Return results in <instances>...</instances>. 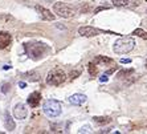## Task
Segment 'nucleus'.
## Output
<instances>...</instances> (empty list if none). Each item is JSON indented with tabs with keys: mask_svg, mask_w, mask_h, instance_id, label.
I'll list each match as a JSON object with an SVG mask.
<instances>
[{
	"mask_svg": "<svg viewBox=\"0 0 147 134\" xmlns=\"http://www.w3.org/2000/svg\"><path fill=\"white\" fill-rule=\"evenodd\" d=\"M135 47V40L133 37H121L118 39L113 45V51L117 55H126L129 52H131Z\"/></svg>",
	"mask_w": 147,
	"mask_h": 134,
	"instance_id": "f257e3e1",
	"label": "nucleus"
},
{
	"mask_svg": "<svg viewBox=\"0 0 147 134\" xmlns=\"http://www.w3.org/2000/svg\"><path fill=\"white\" fill-rule=\"evenodd\" d=\"M42 110H44V113L51 118H56L58 117L62 112V105L60 101L57 100H48L45 101L44 106H42Z\"/></svg>",
	"mask_w": 147,
	"mask_h": 134,
	"instance_id": "f03ea898",
	"label": "nucleus"
},
{
	"mask_svg": "<svg viewBox=\"0 0 147 134\" xmlns=\"http://www.w3.org/2000/svg\"><path fill=\"white\" fill-rule=\"evenodd\" d=\"M65 80H66V73L60 68L52 69L48 73V76H47V84L53 86L61 85L62 83H65Z\"/></svg>",
	"mask_w": 147,
	"mask_h": 134,
	"instance_id": "7ed1b4c3",
	"label": "nucleus"
},
{
	"mask_svg": "<svg viewBox=\"0 0 147 134\" xmlns=\"http://www.w3.org/2000/svg\"><path fill=\"white\" fill-rule=\"evenodd\" d=\"M53 12L58 16L64 17V19H70L76 15V11L73 9L70 5L65 3H61V1H57V3L53 4Z\"/></svg>",
	"mask_w": 147,
	"mask_h": 134,
	"instance_id": "20e7f679",
	"label": "nucleus"
},
{
	"mask_svg": "<svg viewBox=\"0 0 147 134\" xmlns=\"http://www.w3.org/2000/svg\"><path fill=\"white\" fill-rule=\"evenodd\" d=\"M25 51L32 59H40L42 57L45 52H47V47L44 44H40V43H36V44H25Z\"/></svg>",
	"mask_w": 147,
	"mask_h": 134,
	"instance_id": "39448f33",
	"label": "nucleus"
},
{
	"mask_svg": "<svg viewBox=\"0 0 147 134\" xmlns=\"http://www.w3.org/2000/svg\"><path fill=\"white\" fill-rule=\"evenodd\" d=\"M101 32L102 31H99V29H97V28H94V27H90V25L78 28V33L81 35V36H84V37H94V36L99 35Z\"/></svg>",
	"mask_w": 147,
	"mask_h": 134,
	"instance_id": "423d86ee",
	"label": "nucleus"
},
{
	"mask_svg": "<svg viewBox=\"0 0 147 134\" xmlns=\"http://www.w3.org/2000/svg\"><path fill=\"white\" fill-rule=\"evenodd\" d=\"M13 116L15 118H17V120H25L28 116V109L27 106H25L24 104H17V105H15L13 108Z\"/></svg>",
	"mask_w": 147,
	"mask_h": 134,
	"instance_id": "0eeeda50",
	"label": "nucleus"
},
{
	"mask_svg": "<svg viewBox=\"0 0 147 134\" xmlns=\"http://www.w3.org/2000/svg\"><path fill=\"white\" fill-rule=\"evenodd\" d=\"M36 11L38 12V15H40V17L42 19V20H47V21H53L56 19L55 14H52L49 9H47V8L41 7V5H36Z\"/></svg>",
	"mask_w": 147,
	"mask_h": 134,
	"instance_id": "6e6552de",
	"label": "nucleus"
},
{
	"mask_svg": "<svg viewBox=\"0 0 147 134\" xmlns=\"http://www.w3.org/2000/svg\"><path fill=\"white\" fill-rule=\"evenodd\" d=\"M12 43V36L8 32L1 31L0 32V49H5L8 48Z\"/></svg>",
	"mask_w": 147,
	"mask_h": 134,
	"instance_id": "1a4fd4ad",
	"label": "nucleus"
},
{
	"mask_svg": "<svg viewBox=\"0 0 147 134\" xmlns=\"http://www.w3.org/2000/svg\"><path fill=\"white\" fill-rule=\"evenodd\" d=\"M86 101V96L85 94H81V93H76L73 96L69 97V102L72 105H76V106H80Z\"/></svg>",
	"mask_w": 147,
	"mask_h": 134,
	"instance_id": "9d476101",
	"label": "nucleus"
},
{
	"mask_svg": "<svg viewBox=\"0 0 147 134\" xmlns=\"http://www.w3.org/2000/svg\"><path fill=\"white\" fill-rule=\"evenodd\" d=\"M28 104H29V106L31 108H36L40 104V101H41V94L38 92H33V93H31L29 96H28Z\"/></svg>",
	"mask_w": 147,
	"mask_h": 134,
	"instance_id": "9b49d317",
	"label": "nucleus"
},
{
	"mask_svg": "<svg viewBox=\"0 0 147 134\" xmlns=\"http://www.w3.org/2000/svg\"><path fill=\"white\" fill-rule=\"evenodd\" d=\"M4 126H5V129H7L8 131L15 130V127H16L15 120L11 117V114L8 113V112H5V114H4Z\"/></svg>",
	"mask_w": 147,
	"mask_h": 134,
	"instance_id": "f8f14e48",
	"label": "nucleus"
},
{
	"mask_svg": "<svg viewBox=\"0 0 147 134\" xmlns=\"http://www.w3.org/2000/svg\"><path fill=\"white\" fill-rule=\"evenodd\" d=\"M113 60L110 59V57H106V56H97L96 59H94V64L96 65H98V64H109V62H111Z\"/></svg>",
	"mask_w": 147,
	"mask_h": 134,
	"instance_id": "ddd939ff",
	"label": "nucleus"
},
{
	"mask_svg": "<svg viewBox=\"0 0 147 134\" xmlns=\"http://www.w3.org/2000/svg\"><path fill=\"white\" fill-rule=\"evenodd\" d=\"M24 77L27 80H29V81H38V80H40V74H38L37 72H34V70L24 73Z\"/></svg>",
	"mask_w": 147,
	"mask_h": 134,
	"instance_id": "4468645a",
	"label": "nucleus"
},
{
	"mask_svg": "<svg viewBox=\"0 0 147 134\" xmlns=\"http://www.w3.org/2000/svg\"><path fill=\"white\" fill-rule=\"evenodd\" d=\"M133 35H135V36H138V37H140V39L147 40V32L143 31V29H140V28H137V29L133 32Z\"/></svg>",
	"mask_w": 147,
	"mask_h": 134,
	"instance_id": "2eb2a0df",
	"label": "nucleus"
},
{
	"mask_svg": "<svg viewBox=\"0 0 147 134\" xmlns=\"http://www.w3.org/2000/svg\"><path fill=\"white\" fill-rule=\"evenodd\" d=\"M94 120V122H97V124H99V125H105V124H109L110 121V117H94L93 118Z\"/></svg>",
	"mask_w": 147,
	"mask_h": 134,
	"instance_id": "dca6fc26",
	"label": "nucleus"
},
{
	"mask_svg": "<svg viewBox=\"0 0 147 134\" xmlns=\"http://www.w3.org/2000/svg\"><path fill=\"white\" fill-rule=\"evenodd\" d=\"M133 73H134V69H129V70H125V69H123V70H121V72L118 73L117 77H118V79H125V77H129V76L133 74Z\"/></svg>",
	"mask_w": 147,
	"mask_h": 134,
	"instance_id": "f3484780",
	"label": "nucleus"
},
{
	"mask_svg": "<svg viewBox=\"0 0 147 134\" xmlns=\"http://www.w3.org/2000/svg\"><path fill=\"white\" fill-rule=\"evenodd\" d=\"M88 69H89V74L90 76H96L97 73H98V68L96 66V64H94V62H89Z\"/></svg>",
	"mask_w": 147,
	"mask_h": 134,
	"instance_id": "a211bd4d",
	"label": "nucleus"
},
{
	"mask_svg": "<svg viewBox=\"0 0 147 134\" xmlns=\"http://www.w3.org/2000/svg\"><path fill=\"white\" fill-rule=\"evenodd\" d=\"M111 3L117 7H123V5H127L129 4V0H111Z\"/></svg>",
	"mask_w": 147,
	"mask_h": 134,
	"instance_id": "6ab92c4d",
	"label": "nucleus"
},
{
	"mask_svg": "<svg viewBox=\"0 0 147 134\" xmlns=\"http://www.w3.org/2000/svg\"><path fill=\"white\" fill-rule=\"evenodd\" d=\"M0 19H1V20H4V21H13L15 20L11 15H0Z\"/></svg>",
	"mask_w": 147,
	"mask_h": 134,
	"instance_id": "aec40b11",
	"label": "nucleus"
},
{
	"mask_svg": "<svg viewBox=\"0 0 147 134\" xmlns=\"http://www.w3.org/2000/svg\"><path fill=\"white\" fill-rule=\"evenodd\" d=\"M80 74H81V70H80V69H77V70H73V72L70 73V80L77 79V77H78Z\"/></svg>",
	"mask_w": 147,
	"mask_h": 134,
	"instance_id": "412c9836",
	"label": "nucleus"
},
{
	"mask_svg": "<svg viewBox=\"0 0 147 134\" xmlns=\"http://www.w3.org/2000/svg\"><path fill=\"white\" fill-rule=\"evenodd\" d=\"M90 130H92V127H90L89 125H86V126H84V127L80 129L78 133H90Z\"/></svg>",
	"mask_w": 147,
	"mask_h": 134,
	"instance_id": "4be33fe9",
	"label": "nucleus"
},
{
	"mask_svg": "<svg viewBox=\"0 0 147 134\" xmlns=\"http://www.w3.org/2000/svg\"><path fill=\"white\" fill-rule=\"evenodd\" d=\"M9 88H11L9 84H4V85L1 86V92H3V93H7L8 90H9Z\"/></svg>",
	"mask_w": 147,
	"mask_h": 134,
	"instance_id": "5701e85b",
	"label": "nucleus"
},
{
	"mask_svg": "<svg viewBox=\"0 0 147 134\" xmlns=\"http://www.w3.org/2000/svg\"><path fill=\"white\" fill-rule=\"evenodd\" d=\"M103 9H109V7H98V8H96V9H94V14H98V12H101V11H103Z\"/></svg>",
	"mask_w": 147,
	"mask_h": 134,
	"instance_id": "b1692460",
	"label": "nucleus"
},
{
	"mask_svg": "<svg viewBox=\"0 0 147 134\" xmlns=\"http://www.w3.org/2000/svg\"><path fill=\"white\" fill-rule=\"evenodd\" d=\"M107 80H109V77H107V74H106V73H105V74H103L102 77L99 79V81H101V83H106Z\"/></svg>",
	"mask_w": 147,
	"mask_h": 134,
	"instance_id": "393cba45",
	"label": "nucleus"
},
{
	"mask_svg": "<svg viewBox=\"0 0 147 134\" xmlns=\"http://www.w3.org/2000/svg\"><path fill=\"white\" fill-rule=\"evenodd\" d=\"M121 62H122V64H130L131 60L130 59H121Z\"/></svg>",
	"mask_w": 147,
	"mask_h": 134,
	"instance_id": "a878e982",
	"label": "nucleus"
},
{
	"mask_svg": "<svg viewBox=\"0 0 147 134\" xmlns=\"http://www.w3.org/2000/svg\"><path fill=\"white\" fill-rule=\"evenodd\" d=\"M19 86H20V88H25V86H27V84L21 81V83H19Z\"/></svg>",
	"mask_w": 147,
	"mask_h": 134,
	"instance_id": "bb28decb",
	"label": "nucleus"
},
{
	"mask_svg": "<svg viewBox=\"0 0 147 134\" xmlns=\"http://www.w3.org/2000/svg\"><path fill=\"white\" fill-rule=\"evenodd\" d=\"M146 69H147V60H146Z\"/></svg>",
	"mask_w": 147,
	"mask_h": 134,
	"instance_id": "cd10ccee",
	"label": "nucleus"
}]
</instances>
